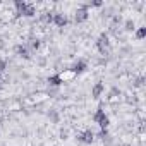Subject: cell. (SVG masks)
Masks as SVG:
<instances>
[{
	"mask_svg": "<svg viewBox=\"0 0 146 146\" xmlns=\"http://www.w3.org/2000/svg\"><path fill=\"white\" fill-rule=\"evenodd\" d=\"M93 137H95V134H93L91 131H84V132L79 136V139H81L83 143H86V144H90V143L93 141Z\"/></svg>",
	"mask_w": 146,
	"mask_h": 146,
	"instance_id": "1",
	"label": "cell"
},
{
	"mask_svg": "<svg viewBox=\"0 0 146 146\" xmlns=\"http://www.w3.org/2000/svg\"><path fill=\"white\" fill-rule=\"evenodd\" d=\"M88 19V11L86 9H79L78 12H76V23H83V21H86Z\"/></svg>",
	"mask_w": 146,
	"mask_h": 146,
	"instance_id": "2",
	"label": "cell"
},
{
	"mask_svg": "<svg viewBox=\"0 0 146 146\" xmlns=\"http://www.w3.org/2000/svg\"><path fill=\"white\" fill-rule=\"evenodd\" d=\"M53 23H55L57 26H65V24H67V17H65L64 14H55V16H53Z\"/></svg>",
	"mask_w": 146,
	"mask_h": 146,
	"instance_id": "3",
	"label": "cell"
},
{
	"mask_svg": "<svg viewBox=\"0 0 146 146\" xmlns=\"http://www.w3.org/2000/svg\"><path fill=\"white\" fill-rule=\"evenodd\" d=\"M102 91H103V84H102V83L95 84V88H93V98H98V96L102 95Z\"/></svg>",
	"mask_w": 146,
	"mask_h": 146,
	"instance_id": "4",
	"label": "cell"
},
{
	"mask_svg": "<svg viewBox=\"0 0 146 146\" xmlns=\"http://www.w3.org/2000/svg\"><path fill=\"white\" fill-rule=\"evenodd\" d=\"M23 16H28V17H31V16H35V7L33 5H26V9L21 12Z\"/></svg>",
	"mask_w": 146,
	"mask_h": 146,
	"instance_id": "5",
	"label": "cell"
},
{
	"mask_svg": "<svg viewBox=\"0 0 146 146\" xmlns=\"http://www.w3.org/2000/svg\"><path fill=\"white\" fill-rule=\"evenodd\" d=\"M105 46H107V36L102 35L100 40H98V48H100V50H105Z\"/></svg>",
	"mask_w": 146,
	"mask_h": 146,
	"instance_id": "6",
	"label": "cell"
},
{
	"mask_svg": "<svg viewBox=\"0 0 146 146\" xmlns=\"http://www.w3.org/2000/svg\"><path fill=\"white\" fill-rule=\"evenodd\" d=\"M84 69H86V64L84 62H78L74 67H72V70H76V72H83Z\"/></svg>",
	"mask_w": 146,
	"mask_h": 146,
	"instance_id": "7",
	"label": "cell"
},
{
	"mask_svg": "<svg viewBox=\"0 0 146 146\" xmlns=\"http://www.w3.org/2000/svg\"><path fill=\"white\" fill-rule=\"evenodd\" d=\"M48 83H50V84H53V86H58V84L62 83V79H60L58 76H52V78L48 79Z\"/></svg>",
	"mask_w": 146,
	"mask_h": 146,
	"instance_id": "8",
	"label": "cell"
},
{
	"mask_svg": "<svg viewBox=\"0 0 146 146\" xmlns=\"http://www.w3.org/2000/svg\"><path fill=\"white\" fill-rule=\"evenodd\" d=\"M17 53H19L21 57H24V58H28V57H29V53H28V50H26L24 46H17Z\"/></svg>",
	"mask_w": 146,
	"mask_h": 146,
	"instance_id": "9",
	"label": "cell"
},
{
	"mask_svg": "<svg viewBox=\"0 0 146 146\" xmlns=\"http://www.w3.org/2000/svg\"><path fill=\"white\" fill-rule=\"evenodd\" d=\"M26 5H28V4H26V2H21V0H17V2H16V7H17L19 14H21V12H23V11L26 9Z\"/></svg>",
	"mask_w": 146,
	"mask_h": 146,
	"instance_id": "10",
	"label": "cell"
},
{
	"mask_svg": "<svg viewBox=\"0 0 146 146\" xmlns=\"http://www.w3.org/2000/svg\"><path fill=\"white\" fill-rule=\"evenodd\" d=\"M98 124H100V127H102V129H107V125H108V117L105 115L103 119H100V120H98Z\"/></svg>",
	"mask_w": 146,
	"mask_h": 146,
	"instance_id": "11",
	"label": "cell"
},
{
	"mask_svg": "<svg viewBox=\"0 0 146 146\" xmlns=\"http://www.w3.org/2000/svg\"><path fill=\"white\" fill-rule=\"evenodd\" d=\"M41 19H43L45 23H52V21H53V16H52L50 12H45V14L41 16Z\"/></svg>",
	"mask_w": 146,
	"mask_h": 146,
	"instance_id": "12",
	"label": "cell"
},
{
	"mask_svg": "<svg viewBox=\"0 0 146 146\" xmlns=\"http://www.w3.org/2000/svg\"><path fill=\"white\" fill-rule=\"evenodd\" d=\"M136 36H137L139 40H141V38H144V36H146V28H139V29H137V33H136Z\"/></svg>",
	"mask_w": 146,
	"mask_h": 146,
	"instance_id": "13",
	"label": "cell"
},
{
	"mask_svg": "<svg viewBox=\"0 0 146 146\" xmlns=\"http://www.w3.org/2000/svg\"><path fill=\"white\" fill-rule=\"evenodd\" d=\"M103 117H105V113H103V112H102V110H98V112H96V113H95V120H96V122H98V120H100V119H103Z\"/></svg>",
	"mask_w": 146,
	"mask_h": 146,
	"instance_id": "14",
	"label": "cell"
},
{
	"mask_svg": "<svg viewBox=\"0 0 146 146\" xmlns=\"http://www.w3.org/2000/svg\"><path fill=\"white\" fill-rule=\"evenodd\" d=\"M4 69H5V62H4V60H0V72H2Z\"/></svg>",
	"mask_w": 146,
	"mask_h": 146,
	"instance_id": "15",
	"label": "cell"
},
{
	"mask_svg": "<svg viewBox=\"0 0 146 146\" xmlns=\"http://www.w3.org/2000/svg\"><path fill=\"white\" fill-rule=\"evenodd\" d=\"M31 46H33V48H38V46H40V41H33Z\"/></svg>",
	"mask_w": 146,
	"mask_h": 146,
	"instance_id": "16",
	"label": "cell"
},
{
	"mask_svg": "<svg viewBox=\"0 0 146 146\" xmlns=\"http://www.w3.org/2000/svg\"><path fill=\"white\" fill-rule=\"evenodd\" d=\"M127 29H134V24H132V23H131V21H129V23H127Z\"/></svg>",
	"mask_w": 146,
	"mask_h": 146,
	"instance_id": "17",
	"label": "cell"
}]
</instances>
